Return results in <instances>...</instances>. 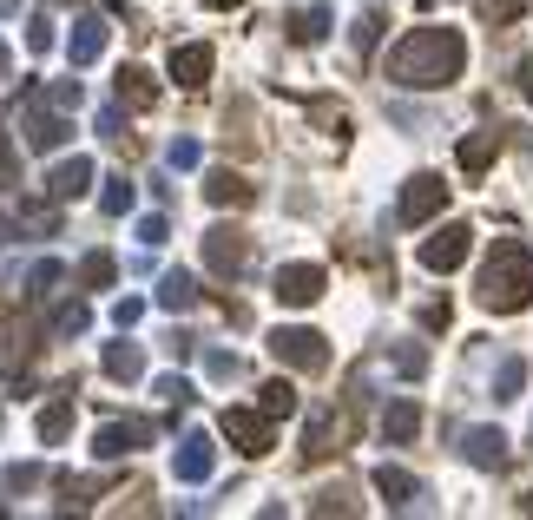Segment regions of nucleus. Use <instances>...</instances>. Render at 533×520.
Masks as SVG:
<instances>
[{
    "label": "nucleus",
    "mask_w": 533,
    "mask_h": 520,
    "mask_svg": "<svg viewBox=\"0 0 533 520\" xmlns=\"http://www.w3.org/2000/svg\"><path fill=\"white\" fill-rule=\"evenodd\" d=\"M461 66H468V40L455 27H415L395 40L389 53V79L408 86V93H441V86H455Z\"/></svg>",
    "instance_id": "nucleus-1"
},
{
    "label": "nucleus",
    "mask_w": 533,
    "mask_h": 520,
    "mask_svg": "<svg viewBox=\"0 0 533 520\" xmlns=\"http://www.w3.org/2000/svg\"><path fill=\"white\" fill-rule=\"evenodd\" d=\"M474 297L494 316H514V310L533 303V251L520 237H494V251H487L481 277H474Z\"/></svg>",
    "instance_id": "nucleus-2"
},
{
    "label": "nucleus",
    "mask_w": 533,
    "mask_h": 520,
    "mask_svg": "<svg viewBox=\"0 0 533 520\" xmlns=\"http://www.w3.org/2000/svg\"><path fill=\"white\" fill-rule=\"evenodd\" d=\"M20 132H27L33 152H60V145L73 139V119H66V106H53L47 93H27L20 99Z\"/></svg>",
    "instance_id": "nucleus-3"
},
{
    "label": "nucleus",
    "mask_w": 533,
    "mask_h": 520,
    "mask_svg": "<svg viewBox=\"0 0 533 520\" xmlns=\"http://www.w3.org/2000/svg\"><path fill=\"white\" fill-rule=\"evenodd\" d=\"M270 356H277L283 369H303V376L330 369V343L316 330H270Z\"/></svg>",
    "instance_id": "nucleus-4"
},
{
    "label": "nucleus",
    "mask_w": 533,
    "mask_h": 520,
    "mask_svg": "<svg viewBox=\"0 0 533 520\" xmlns=\"http://www.w3.org/2000/svg\"><path fill=\"white\" fill-rule=\"evenodd\" d=\"M448 211V185H441L435 172H415L402 185V205H395V218L402 224H428V218H441Z\"/></svg>",
    "instance_id": "nucleus-5"
},
{
    "label": "nucleus",
    "mask_w": 533,
    "mask_h": 520,
    "mask_svg": "<svg viewBox=\"0 0 533 520\" xmlns=\"http://www.w3.org/2000/svg\"><path fill=\"white\" fill-rule=\"evenodd\" d=\"M224 435H231V448H237V455H270V448H277V435H270V415L264 409H224Z\"/></svg>",
    "instance_id": "nucleus-6"
},
{
    "label": "nucleus",
    "mask_w": 533,
    "mask_h": 520,
    "mask_svg": "<svg viewBox=\"0 0 533 520\" xmlns=\"http://www.w3.org/2000/svg\"><path fill=\"white\" fill-rule=\"evenodd\" d=\"M468 251H474V231H468V224H441V231L422 244V270L448 277V270H461V264H468Z\"/></svg>",
    "instance_id": "nucleus-7"
},
{
    "label": "nucleus",
    "mask_w": 533,
    "mask_h": 520,
    "mask_svg": "<svg viewBox=\"0 0 533 520\" xmlns=\"http://www.w3.org/2000/svg\"><path fill=\"white\" fill-rule=\"evenodd\" d=\"M323 290H330V270L323 264H283L277 270V303H290V310H310Z\"/></svg>",
    "instance_id": "nucleus-8"
},
{
    "label": "nucleus",
    "mask_w": 533,
    "mask_h": 520,
    "mask_svg": "<svg viewBox=\"0 0 533 520\" xmlns=\"http://www.w3.org/2000/svg\"><path fill=\"white\" fill-rule=\"evenodd\" d=\"M251 257V237L237 231V224H218V231H204V264L218 270V277H237Z\"/></svg>",
    "instance_id": "nucleus-9"
},
{
    "label": "nucleus",
    "mask_w": 533,
    "mask_h": 520,
    "mask_svg": "<svg viewBox=\"0 0 533 520\" xmlns=\"http://www.w3.org/2000/svg\"><path fill=\"white\" fill-rule=\"evenodd\" d=\"M152 442V422H145V415H132V422H106L93 435V455L99 461H119V455H139V448Z\"/></svg>",
    "instance_id": "nucleus-10"
},
{
    "label": "nucleus",
    "mask_w": 533,
    "mask_h": 520,
    "mask_svg": "<svg viewBox=\"0 0 533 520\" xmlns=\"http://www.w3.org/2000/svg\"><path fill=\"white\" fill-rule=\"evenodd\" d=\"M211 468H218V448H211V435H185V442H178V455H172V474L198 488V481H211Z\"/></svg>",
    "instance_id": "nucleus-11"
},
{
    "label": "nucleus",
    "mask_w": 533,
    "mask_h": 520,
    "mask_svg": "<svg viewBox=\"0 0 533 520\" xmlns=\"http://www.w3.org/2000/svg\"><path fill=\"white\" fill-rule=\"evenodd\" d=\"M86 185H93V158H60V165L47 172V198H53V205L86 198Z\"/></svg>",
    "instance_id": "nucleus-12"
},
{
    "label": "nucleus",
    "mask_w": 533,
    "mask_h": 520,
    "mask_svg": "<svg viewBox=\"0 0 533 520\" xmlns=\"http://www.w3.org/2000/svg\"><path fill=\"white\" fill-rule=\"evenodd\" d=\"M211 66H218V53L204 47V40H185V47H172V79L185 86V93H198L204 79H211Z\"/></svg>",
    "instance_id": "nucleus-13"
},
{
    "label": "nucleus",
    "mask_w": 533,
    "mask_h": 520,
    "mask_svg": "<svg viewBox=\"0 0 533 520\" xmlns=\"http://www.w3.org/2000/svg\"><path fill=\"white\" fill-rule=\"evenodd\" d=\"M204 198H211L218 211H237V205H251V198H257V185L244 172H231V165H218V172H204Z\"/></svg>",
    "instance_id": "nucleus-14"
},
{
    "label": "nucleus",
    "mask_w": 533,
    "mask_h": 520,
    "mask_svg": "<svg viewBox=\"0 0 533 520\" xmlns=\"http://www.w3.org/2000/svg\"><path fill=\"white\" fill-rule=\"evenodd\" d=\"M106 40H112L106 20H99V14H79L73 20V40H66V60H73V66H93L99 53H106Z\"/></svg>",
    "instance_id": "nucleus-15"
},
{
    "label": "nucleus",
    "mask_w": 533,
    "mask_h": 520,
    "mask_svg": "<svg viewBox=\"0 0 533 520\" xmlns=\"http://www.w3.org/2000/svg\"><path fill=\"white\" fill-rule=\"evenodd\" d=\"M461 455L474 461V468H507V435L501 428H468V435H461Z\"/></svg>",
    "instance_id": "nucleus-16"
},
{
    "label": "nucleus",
    "mask_w": 533,
    "mask_h": 520,
    "mask_svg": "<svg viewBox=\"0 0 533 520\" xmlns=\"http://www.w3.org/2000/svg\"><path fill=\"white\" fill-rule=\"evenodd\" d=\"M336 442H343V422H336L330 409H316V415H310V428H303V461H330V455H336Z\"/></svg>",
    "instance_id": "nucleus-17"
},
{
    "label": "nucleus",
    "mask_w": 533,
    "mask_h": 520,
    "mask_svg": "<svg viewBox=\"0 0 533 520\" xmlns=\"http://www.w3.org/2000/svg\"><path fill=\"white\" fill-rule=\"evenodd\" d=\"M33 428H40V442H47V448H60L66 435H73V389L53 395L47 409H40V422H33Z\"/></svg>",
    "instance_id": "nucleus-18"
},
{
    "label": "nucleus",
    "mask_w": 533,
    "mask_h": 520,
    "mask_svg": "<svg viewBox=\"0 0 533 520\" xmlns=\"http://www.w3.org/2000/svg\"><path fill=\"white\" fill-rule=\"evenodd\" d=\"M494 152H501V132H468V139L455 145V158H461V172H468V178H481L487 165H494Z\"/></svg>",
    "instance_id": "nucleus-19"
},
{
    "label": "nucleus",
    "mask_w": 533,
    "mask_h": 520,
    "mask_svg": "<svg viewBox=\"0 0 533 520\" xmlns=\"http://www.w3.org/2000/svg\"><path fill=\"white\" fill-rule=\"evenodd\" d=\"M119 106H132V112L158 106V79L145 66H119Z\"/></svg>",
    "instance_id": "nucleus-20"
},
{
    "label": "nucleus",
    "mask_w": 533,
    "mask_h": 520,
    "mask_svg": "<svg viewBox=\"0 0 533 520\" xmlns=\"http://www.w3.org/2000/svg\"><path fill=\"white\" fill-rule=\"evenodd\" d=\"M415 435H422V409H415V402H389V409H382V442H415Z\"/></svg>",
    "instance_id": "nucleus-21"
},
{
    "label": "nucleus",
    "mask_w": 533,
    "mask_h": 520,
    "mask_svg": "<svg viewBox=\"0 0 533 520\" xmlns=\"http://www.w3.org/2000/svg\"><path fill=\"white\" fill-rule=\"evenodd\" d=\"M106 376L112 382H139L145 376V349L126 343V336H119V343H106Z\"/></svg>",
    "instance_id": "nucleus-22"
},
{
    "label": "nucleus",
    "mask_w": 533,
    "mask_h": 520,
    "mask_svg": "<svg viewBox=\"0 0 533 520\" xmlns=\"http://www.w3.org/2000/svg\"><path fill=\"white\" fill-rule=\"evenodd\" d=\"M191 303H198V284H191V270H165V277H158V310H191Z\"/></svg>",
    "instance_id": "nucleus-23"
},
{
    "label": "nucleus",
    "mask_w": 533,
    "mask_h": 520,
    "mask_svg": "<svg viewBox=\"0 0 533 520\" xmlns=\"http://www.w3.org/2000/svg\"><path fill=\"white\" fill-rule=\"evenodd\" d=\"M376 494H382L389 507L422 501V488H415V474H408V468H376Z\"/></svg>",
    "instance_id": "nucleus-24"
},
{
    "label": "nucleus",
    "mask_w": 533,
    "mask_h": 520,
    "mask_svg": "<svg viewBox=\"0 0 533 520\" xmlns=\"http://www.w3.org/2000/svg\"><path fill=\"white\" fill-rule=\"evenodd\" d=\"M330 7H297V14H290V40H297V47H316V40H323V33H330Z\"/></svg>",
    "instance_id": "nucleus-25"
},
{
    "label": "nucleus",
    "mask_w": 533,
    "mask_h": 520,
    "mask_svg": "<svg viewBox=\"0 0 533 520\" xmlns=\"http://www.w3.org/2000/svg\"><path fill=\"white\" fill-rule=\"evenodd\" d=\"M520 389H527V363L501 356V369H494V402H520Z\"/></svg>",
    "instance_id": "nucleus-26"
},
{
    "label": "nucleus",
    "mask_w": 533,
    "mask_h": 520,
    "mask_svg": "<svg viewBox=\"0 0 533 520\" xmlns=\"http://www.w3.org/2000/svg\"><path fill=\"white\" fill-rule=\"evenodd\" d=\"M257 409L270 415V422H277V415H297V389H290V382H264V389H257Z\"/></svg>",
    "instance_id": "nucleus-27"
},
{
    "label": "nucleus",
    "mask_w": 533,
    "mask_h": 520,
    "mask_svg": "<svg viewBox=\"0 0 533 520\" xmlns=\"http://www.w3.org/2000/svg\"><path fill=\"white\" fill-rule=\"evenodd\" d=\"M112 277H119L112 251H86V264H79V284H86V290H112Z\"/></svg>",
    "instance_id": "nucleus-28"
},
{
    "label": "nucleus",
    "mask_w": 533,
    "mask_h": 520,
    "mask_svg": "<svg viewBox=\"0 0 533 520\" xmlns=\"http://www.w3.org/2000/svg\"><path fill=\"white\" fill-rule=\"evenodd\" d=\"M99 211H106V218H126V211H132V178H106V191H99Z\"/></svg>",
    "instance_id": "nucleus-29"
},
{
    "label": "nucleus",
    "mask_w": 533,
    "mask_h": 520,
    "mask_svg": "<svg viewBox=\"0 0 533 520\" xmlns=\"http://www.w3.org/2000/svg\"><path fill=\"white\" fill-rule=\"evenodd\" d=\"M86 323H93L86 303H60V310H53V336H86Z\"/></svg>",
    "instance_id": "nucleus-30"
},
{
    "label": "nucleus",
    "mask_w": 533,
    "mask_h": 520,
    "mask_svg": "<svg viewBox=\"0 0 533 520\" xmlns=\"http://www.w3.org/2000/svg\"><path fill=\"white\" fill-rule=\"evenodd\" d=\"M60 277H66V270L53 264V257H47V264H33V277H27V297H33V303H47L53 290H60Z\"/></svg>",
    "instance_id": "nucleus-31"
},
{
    "label": "nucleus",
    "mask_w": 533,
    "mask_h": 520,
    "mask_svg": "<svg viewBox=\"0 0 533 520\" xmlns=\"http://www.w3.org/2000/svg\"><path fill=\"white\" fill-rule=\"evenodd\" d=\"M310 514H356V494H349V488H323L310 501Z\"/></svg>",
    "instance_id": "nucleus-32"
},
{
    "label": "nucleus",
    "mask_w": 533,
    "mask_h": 520,
    "mask_svg": "<svg viewBox=\"0 0 533 520\" xmlns=\"http://www.w3.org/2000/svg\"><path fill=\"white\" fill-rule=\"evenodd\" d=\"M520 7H527V0H481V20H487V27H514Z\"/></svg>",
    "instance_id": "nucleus-33"
},
{
    "label": "nucleus",
    "mask_w": 533,
    "mask_h": 520,
    "mask_svg": "<svg viewBox=\"0 0 533 520\" xmlns=\"http://www.w3.org/2000/svg\"><path fill=\"white\" fill-rule=\"evenodd\" d=\"M20 185V145L0 132V191H14Z\"/></svg>",
    "instance_id": "nucleus-34"
},
{
    "label": "nucleus",
    "mask_w": 533,
    "mask_h": 520,
    "mask_svg": "<svg viewBox=\"0 0 533 520\" xmlns=\"http://www.w3.org/2000/svg\"><path fill=\"white\" fill-rule=\"evenodd\" d=\"M349 40H356V53H362V60H369V53H376V40H382V14H362Z\"/></svg>",
    "instance_id": "nucleus-35"
},
{
    "label": "nucleus",
    "mask_w": 533,
    "mask_h": 520,
    "mask_svg": "<svg viewBox=\"0 0 533 520\" xmlns=\"http://www.w3.org/2000/svg\"><path fill=\"white\" fill-rule=\"evenodd\" d=\"M198 139H172V145H165V165H172V172H191V165H198Z\"/></svg>",
    "instance_id": "nucleus-36"
},
{
    "label": "nucleus",
    "mask_w": 533,
    "mask_h": 520,
    "mask_svg": "<svg viewBox=\"0 0 533 520\" xmlns=\"http://www.w3.org/2000/svg\"><path fill=\"white\" fill-rule=\"evenodd\" d=\"M60 488H66V501H73V507H86V501H93L99 488H106V481H93V474H66Z\"/></svg>",
    "instance_id": "nucleus-37"
},
{
    "label": "nucleus",
    "mask_w": 533,
    "mask_h": 520,
    "mask_svg": "<svg viewBox=\"0 0 533 520\" xmlns=\"http://www.w3.org/2000/svg\"><path fill=\"white\" fill-rule=\"evenodd\" d=\"M93 132H99V139H126V106H99Z\"/></svg>",
    "instance_id": "nucleus-38"
},
{
    "label": "nucleus",
    "mask_w": 533,
    "mask_h": 520,
    "mask_svg": "<svg viewBox=\"0 0 533 520\" xmlns=\"http://www.w3.org/2000/svg\"><path fill=\"white\" fill-rule=\"evenodd\" d=\"M204 376H211V382H231L237 376V356H231V349H211V356H204Z\"/></svg>",
    "instance_id": "nucleus-39"
},
{
    "label": "nucleus",
    "mask_w": 533,
    "mask_h": 520,
    "mask_svg": "<svg viewBox=\"0 0 533 520\" xmlns=\"http://www.w3.org/2000/svg\"><path fill=\"white\" fill-rule=\"evenodd\" d=\"M165 237H172V224L158 218V211H152V218H139V244H145V251H158Z\"/></svg>",
    "instance_id": "nucleus-40"
},
{
    "label": "nucleus",
    "mask_w": 533,
    "mask_h": 520,
    "mask_svg": "<svg viewBox=\"0 0 533 520\" xmlns=\"http://www.w3.org/2000/svg\"><path fill=\"white\" fill-rule=\"evenodd\" d=\"M395 369H402V376H422V369H428V349H422V343L395 349Z\"/></svg>",
    "instance_id": "nucleus-41"
},
{
    "label": "nucleus",
    "mask_w": 533,
    "mask_h": 520,
    "mask_svg": "<svg viewBox=\"0 0 533 520\" xmlns=\"http://www.w3.org/2000/svg\"><path fill=\"white\" fill-rule=\"evenodd\" d=\"M7 488H14V494L40 488V461H20V468H7Z\"/></svg>",
    "instance_id": "nucleus-42"
},
{
    "label": "nucleus",
    "mask_w": 533,
    "mask_h": 520,
    "mask_svg": "<svg viewBox=\"0 0 533 520\" xmlns=\"http://www.w3.org/2000/svg\"><path fill=\"white\" fill-rule=\"evenodd\" d=\"M139 316H145V297H119V303H112V323H119V330H132Z\"/></svg>",
    "instance_id": "nucleus-43"
},
{
    "label": "nucleus",
    "mask_w": 533,
    "mask_h": 520,
    "mask_svg": "<svg viewBox=\"0 0 533 520\" xmlns=\"http://www.w3.org/2000/svg\"><path fill=\"white\" fill-rule=\"evenodd\" d=\"M158 395H165L172 409H185V402H191V382L185 376H158Z\"/></svg>",
    "instance_id": "nucleus-44"
},
{
    "label": "nucleus",
    "mask_w": 533,
    "mask_h": 520,
    "mask_svg": "<svg viewBox=\"0 0 533 520\" xmlns=\"http://www.w3.org/2000/svg\"><path fill=\"white\" fill-rule=\"evenodd\" d=\"M47 99H53V106H66V112H73V106H79V99H86V93H79V79H60V86H53Z\"/></svg>",
    "instance_id": "nucleus-45"
},
{
    "label": "nucleus",
    "mask_w": 533,
    "mask_h": 520,
    "mask_svg": "<svg viewBox=\"0 0 533 520\" xmlns=\"http://www.w3.org/2000/svg\"><path fill=\"white\" fill-rule=\"evenodd\" d=\"M27 47H33V53L53 47V20H33V27H27Z\"/></svg>",
    "instance_id": "nucleus-46"
},
{
    "label": "nucleus",
    "mask_w": 533,
    "mask_h": 520,
    "mask_svg": "<svg viewBox=\"0 0 533 520\" xmlns=\"http://www.w3.org/2000/svg\"><path fill=\"white\" fill-rule=\"evenodd\" d=\"M191 349H198V343H191V336H185V330H172V336H165V356H172V363H185Z\"/></svg>",
    "instance_id": "nucleus-47"
},
{
    "label": "nucleus",
    "mask_w": 533,
    "mask_h": 520,
    "mask_svg": "<svg viewBox=\"0 0 533 520\" xmlns=\"http://www.w3.org/2000/svg\"><path fill=\"white\" fill-rule=\"evenodd\" d=\"M422 330H448V303H441V297L422 310Z\"/></svg>",
    "instance_id": "nucleus-48"
},
{
    "label": "nucleus",
    "mask_w": 533,
    "mask_h": 520,
    "mask_svg": "<svg viewBox=\"0 0 533 520\" xmlns=\"http://www.w3.org/2000/svg\"><path fill=\"white\" fill-rule=\"evenodd\" d=\"M520 93H527V99H533V60H527V66H520Z\"/></svg>",
    "instance_id": "nucleus-49"
},
{
    "label": "nucleus",
    "mask_w": 533,
    "mask_h": 520,
    "mask_svg": "<svg viewBox=\"0 0 533 520\" xmlns=\"http://www.w3.org/2000/svg\"><path fill=\"white\" fill-rule=\"evenodd\" d=\"M7 66H14V53H7V40H0V73H7Z\"/></svg>",
    "instance_id": "nucleus-50"
},
{
    "label": "nucleus",
    "mask_w": 533,
    "mask_h": 520,
    "mask_svg": "<svg viewBox=\"0 0 533 520\" xmlns=\"http://www.w3.org/2000/svg\"><path fill=\"white\" fill-rule=\"evenodd\" d=\"M520 514H533V494H520Z\"/></svg>",
    "instance_id": "nucleus-51"
},
{
    "label": "nucleus",
    "mask_w": 533,
    "mask_h": 520,
    "mask_svg": "<svg viewBox=\"0 0 533 520\" xmlns=\"http://www.w3.org/2000/svg\"><path fill=\"white\" fill-rule=\"evenodd\" d=\"M211 7H244V0H211Z\"/></svg>",
    "instance_id": "nucleus-52"
},
{
    "label": "nucleus",
    "mask_w": 533,
    "mask_h": 520,
    "mask_svg": "<svg viewBox=\"0 0 533 520\" xmlns=\"http://www.w3.org/2000/svg\"><path fill=\"white\" fill-rule=\"evenodd\" d=\"M422 7H441V0H422Z\"/></svg>",
    "instance_id": "nucleus-53"
}]
</instances>
